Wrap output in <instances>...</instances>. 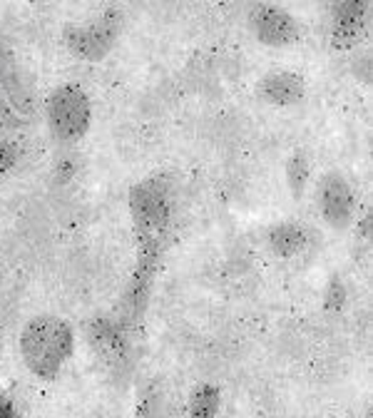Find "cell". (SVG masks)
I'll list each match as a JSON object with an SVG mask.
<instances>
[{
  "label": "cell",
  "instance_id": "6",
  "mask_svg": "<svg viewBox=\"0 0 373 418\" xmlns=\"http://www.w3.org/2000/svg\"><path fill=\"white\" fill-rule=\"evenodd\" d=\"M117 35H120V16L110 11L95 26L80 28V30L72 33L70 47L85 60H102L112 50Z\"/></svg>",
  "mask_w": 373,
  "mask_h": 418
},
{
  "label": "cell",
  "instance_id": "11",
  "mask_svg": "<svg viewBox=\"0 0 373 418\" xmlns=\"http://www.w3.org/2000/svg\"><path fill=\"white\" fill-rule=\"evenodd\" d=\"M219 403H222L219 388L212 386V383H202V386L194 388V393L189 396V413L199 418H209L219 411Z\"/></svg>",
  "mask_w": 373,
  "mask_h": 418
},
{
  "label": "cell",
  "instance_id": "13",
  "mask_svg": "<svg viewBox=\"0 0 373 418\" xmlns=\"http://www.w3.org/2000/svg\"><path fill=\"white\" fill-rule=\"evenodd\" d=\"M11 162H13V154L8 152L6 147H0V172H3V169H6Z\"/></svg>",
  "mask_w": 373,
  "mask_h": 418
},
{
  "label": "cell",
  "instance_id": "4",
  "mask_svg": "<svg viewBox=\"0 0 373 418\" xmlns=\"http://www.w3.org/2000/svg\"><path fill=\"white\" fill-rule=\"evenodd\" d=\"M50 123L62 140H77L90 128V102L77 87H62L50 97Z\"/></svg>",
  "mask_w": 373,
  "mask_h": 418
},
{
  "label": "cell",
  "instance_id": "3",
  "mask_svg": "<svg viewBox=\"0 0 373 418\" xmlns=\"http://www.w3.org/2000/svg\"><path fill=\"white\" fill-rule=\"evenodd\" d=\"M318 209L331 230H348L356 215V192L341 172H326L318 182Z\"/></svg>",
  "mask_w": 373,
  "mask_h": 418
},
{
  "label": "cell",
  "instance_id": "5",
  "mask_svg": "<svg viewBox=\"0 0 373 418\" xmlns=\"http://www.w3.org/2000/svg\"><path fill=\"white\" fill-rule=\"evenodd\" d=\"M252 33L267 47H286L299 40V23L289 11L272 3H259L249 16Z\"/></svg>",
  "mask_w": 373,
  "mask_h": 418
},
{
  "label": "cell",
  "instance_id": "1",
  "mask_svg": "<svg viewBox=\"0 0 373 418\" xmlns=\"http://www.w3.org/2000/svg\"><path fill=\"white\" fill-rule=\"evenodd\" d=\"M130 212L137 235V264L157 269L172 222L169 187L162 177H145L130 189Z\"/></svg>",
  "mask_w": 373,
  "mask_h": 418
},
{
  "label": "cell",
  "instance_id": "2",
  "mask_svg": "<svg viewBox=\"0 0 373 418\" xmlns=\"http://www.w3.org/2000/svg\"><path fill=\"white\" fill-rule=\"evenodd\" d=\"M72 351V332L65 322L55 317L33 319L23 332V354L38 376H55Z\"/></svg>",
  "mask_w": 373,
  "mask_h": 418
},
{
  "label": "cell",
  "instance_id": "8",
  "mask_svg": "<svg viewBox=\"0 0 373 418\" xmlns=\"http://www.w3.org/2000/svg\"><path fill=\"white\" fill-rule=\"evenodd\" d=\"M368 0H333L331 3V35L336 47H351L366 28Z\"/></svg>",
  "mask_w": 373,
  "mask_h": 418
},
{
  "label": "cell",
  "instance_id": "7",
  "mask_svg": "<svg viewBox=\"0 0 373 418\" xmlns=\"http://www.w3.org/2000/svg\"><path fill=\"white\" fill-rule=\"evenodd\" d=\"M257 95L272 108H294L306 95V80L294 70H274L259 80Z\"/></svg>",
  "mask_w": 373,
  "mask_h": 418
},
{
  "label": "cell",
  "instance_id": "9",
  "mask_svg": "<svg viewBox=\"0 0 373 418\" xmlns=\"http://www.w3.org/2000/svg\"><path fill=\"white\" fill-rule=\"evenodd\" d=\"M269 249L282 259H291V256L301 254L308 244V232L296 222H279L269 230L267 235Z\"/></svg>",
  "mask_w": 373,
  "mask_h": 418
},
{
  "label": "cell",
  "instance_id": "10",
  "mask_svg": "<svg viewBox=\"0 0 373 418\" xmlns=\"http://www.w3.org/2000/svg\"><path fill=\"white\" fill-rule=\"evenodd\" d=\"M308 177H311V164L304 152H291L286 159V184L294 199H301L308 187Z\"/></svg>",
  "mask_w": 373,
  "mask_h": 418
},
{
  "label": "cell",
  "instance_id": "12",
  "mask_svg": "<svg viewBox=\"0 0 373 418\" xmlns=\"http://www.w3.org/2000/svg\"><path fill=\"white\" fill-rule=\"evenodd\" d=\"M346 296H348L346 286L341 284L338 276H333L326 286V294H323V306H326V311H341L343 304H346Z\"/></svg>",
  "mask_w": 373,
  "mask_h": 418
}]
</instances>
